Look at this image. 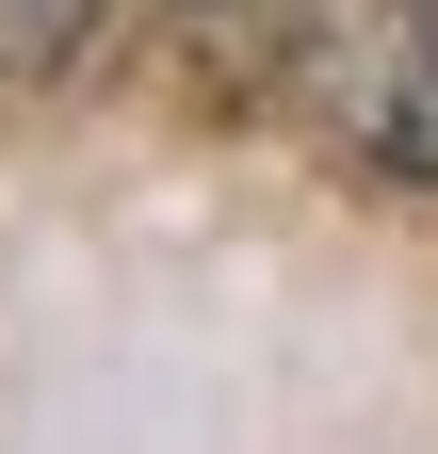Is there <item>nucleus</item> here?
<instances>
[{"mask_svg": "<svg viewBox=\"0 0 438 454\" xmlns=\"http://www.w3.org/2000/svg\"><path fill=\"white\" fill-rule=\"evenodd\" d=\"M293 98L325 114V146H357L373 179L438 195V0H341L309 33Z\"/></svg>", "mask_w": 438, "mask_h": 454, "instance_id": "obj_1", "label": "nucleus"}, {"mask_svg": "<svg viewBox=\"0 0 438 454\" xmlns=\"http://www.w3.org/2000/svg\"><path fill=\"white\" fill-rule=\"evenodd\" d=\"M309 0H179V49H195V82L211 98H293V66H309Z\"/></svg>", "mask_w": 438, "mask_h": 454, "instance_id": "obj_2", "label": "nucleus"}, {"mask_svg": "<svg viewBox=\"0 0 438 454\" xmlns=\"http://www.w3.org/2000/svg\"><path fill=\"white\" fill-rule=\"evenodd\" d=\"M98 17L114 0H0V82H49V66H82Z\"/></svg>", "mask_w": 438, "mask_h": 454, "instance_id": "obj_3", "label": "nucleus"}]
</instances>
